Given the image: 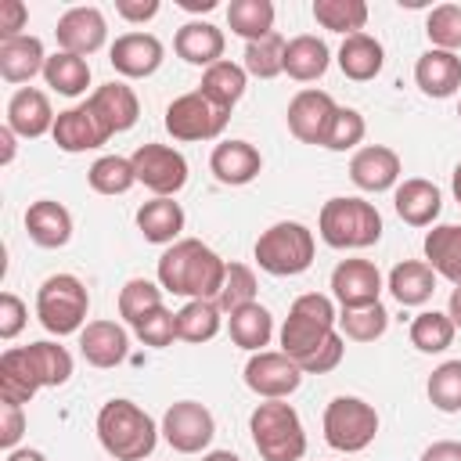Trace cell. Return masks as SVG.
<instances>
[{
	"instance_id": "1",
	"label": "cell",
	"mask_w": 461,
	"mask_h": 461,
	"mask_svg": "<svg viewBox=\"0 0 461 461\" xmlns=\"http://www.w3.org/2000/svg\"><path fill=\"white\" fill-rule=\"evenodd\" d=\"M72 378V353L58 342H29L0 357V403H29L40 389Z\"/></svg>"
},
{
	"instance_id": "2",
	"label": "cell",
	"mask_w": 461,
	"mask_h": 461,
	"mask_svg": "<svg viewBox=\"0 0 461 461\" xmlns=\"http://www.w3.org/2000/svg\"><path fill=\"white\" fill-rule=\"evenodd\" d=\"M158 285L169 295H184V299H212L223 288L227 277V263L198 238H180L173 241L162 256H158Z\"/></svg>"
},
{
	"instance_id": "3",
	"label": "cell",
	"mask_w": 461,
	"mask_h": 461,
	"mask_svg": "<svg viewBox=\"0 0 461 461\" xmlns=\"http://www.w3.org/2000/svg\"><path fill=\"white\" fill-rule=\"evenodd\" d=\"M158 425L151 421L148 411H140L133 400H108L97 411V439L108 457L115 461H144L151 457L158 443Z\"/></svg>"
},
{
	"instance_id": "4",
	"label": "cell",
	"mask_w": 461,
	"mask_h": 461,
	"mask_svg": "<svg viewBox=\"0 0 461 461\" xmlns=\"http://www.w3.org/2000/svg\"><path fill=\"white\" fill-rule=\"evenodd\" d=\"M339 313L335 303L321 292H306L288 306V317L281 324V353H288L299 367L335 335Z\"/></svg>"
},
{
	"instance_id": "5",
	"label": "cell",
	"mask_w": 461,
	"mask_h": 461,
	"mask_svg": "<svg viewBox=\"0 0 461 461\" xmlns=\"http://www.w3.org/2000/svg\"><path fill=\"white\" fill-rule=\"evenodd\" d=\"M249 432L263 461H303L306 454L299 411L285 400H263L249 418Z\"/></svg>"
},
{
	"instance_id": "6",
	"label": "cell",
	"mask_w": 461,
	"mask_h": 461,
	"mask_svg": "<svg viewBox=\"0 0 461 461\" xmlns=\"http://www.w3.org/2000/svg\"><path fill=\"white\" fill-rule=\"evenodd\" d=\"M317 230L331 249H371L382 238V216L364 198H328L317 216Z\"/></svg>"
},
{
	"instance_id": "7",
	"label": "cell",
	"mask_w": 461,
	"mask_h": 461,
	"mask_svg": "<svg viewBox=\"0 0 461 461\" xmlns=\"http://www.w3.org/2000/svg\"><path fill=\"white\" fill-rule=\"evenodd\" d=\"M256 263L259 270L274 274V277H295L303 270H310L313 263V252H317V241H313V230L299 220H281L274 227H267L259 238H256Z\"/></svg>"
},
{
	"instance_id": "8",
	"label": "cell",
	"mask_w": 461,
	"mask_h": 461,
	"mask_svg": "<svg viewBox=\"0 0 461 461\" xmlns=\"http://www.w3.org/2000/svg\"><path fill=\"white\" fill-rule=\"evenodd\" d=\"M86 310H90V295L76 274H50L36 292V317L58 339L83 331Z\"/></svg>"
},
{
	"instance_id": "9",
	"label": "cell",
	"mask_w": 461,
	"mask_h": 461,
	"mask_svg": "<svg viewBox=\"0 0 461 461\" xmlns=\"http://www.w3.org/2000/svg\"><path fill=\"white\" fill-rule=\"evenodd\" d=\"M324 439L331 450L360 454L378 436V411L360 396H335L324 407Z\"/></svg>"
},
{
	"instance_id": "10",
	"label": "cell",
	"mask_w": 461,
	"mask_h": 461,
	"mask_svg": "<svg viewBox=\"0 0 461 461\" xmlns=\"http://www.w3.org/2000/svg\"><path fill=\"white\" fill-rule=\"evenodd\" d=\"M230 112L212 104L202 90L180 94L176 101H169L166 108V130L173 140H212L223 133Z\"/></svg>"
},
{
	"instance_id": "11",
	"label": "cell",
	"mask_w": 461,
	"mask_h": 461,
	"mask_svg": "<svg viewBox=\"0 0 461 461\" xmlns=\"http://www.w3.org/2000/svg\"><path fill=\"white\" fill-rule=\"evenodd\" d=\"M137 184H144L155 198H173L187 184V158L169 144H140L133 155Z\"/></svg>"
},
{
	"instance_id": "12",
	"label": "cell",
	"mask_w": 461,
	"mask_h": 461,
	"mask_svg": "<svg viewBox=\"0 0 461 461\" xmlns=\"http://www.w3.org/2000/svg\"><path fill=\"white\" fill-rule=\"evenodd\" d=\"M162 436L176 454H202L216 436V418L198 400H176L162 414Z\"/></svg>"
},
{
	"instance_id": "13",
	"label": "cell",
	"mask_w": 461,
	"mask_h": 461,
	"mask_svg": "<svg viewBox=\"0 0 461 461\" xmlns=\"http://www.w3.org/2000/svg\"><path fill=\"white\" fill-rule=\"evenodd\" d=\"M245 385L263 400H285L303 385V367L281 349H263L249 357Z\"/></svg>"
},
{
	"instance_id": "14",
	"label": "cell",
	"mask_w": 461,
	"mask_h": 461,
	"mask_svg": "<svg viewBox=\"0 0 461 461\" xmlns=\"http://www.w3.org/2000/svg\"><path fill=\"white\" fill-rule=\"evenodd\" d=\"M335 112H339V104H335V97L328 94V90H313V86H306V90H299L292 101H288V130H292V137L295 140H303V144H321L324 148V140H328V130H331V122H335Z\"/></svg>"
},
{
	"instance_id": "15",
	"label": "cell",
	"mask_w": 461,
	"mask_h": 461,
	"mask_svg": "<svg viewBox=\"0 0 461 461\" xmlns=\"http://www.w3.org/2000/svg\"><path fill=\"white\" fill-rule=\"evenodd\" d=\"M54 36H58V47H61V50L86 58V54H97V50L104 47V40H108V22H104L101 7H94V4L68 7V11L58 18Z\"/></svg>"
},
{
	"instance_id": "16",
	"label": "cell",
	"mask_w": 461,
	"mask_h": 461,
	"mask_svg": "<svg viewBox=\"0 0 461 461\" xmlns=\"http://www.w3.org/2000/svg\"><path fill=\"white\" fill-rule=\"evenodd\" d=\"M162 58H166V47L151 32H122L108 47L112 68L119 76H126V79H148V76H155L158 65H162Z\"/></svg>"
},
{
	"instance_id": "17",
	"label": "cell",
	"mask_w": 461,
	"mask_h": 461,
	"mask_svg": "<svg viewBox=\"0 0 461 461\" xmlns=\"http://www.w3.org/2000/svg\"><path fill=\"white\" fill-rule=\"evenodd\" d=\"M50 137H54V144H58L61 151L79 155V151H94V148H101V144L112 137V130H108V126L101 122V115L83 101V104H76V108L58 112Z\"/></svg>"
},
{
	"instance_id": "18",
	"label": "cell",
	"mask_w": 461,
	"mask_h": 461,
	"mask_svg": "<svg viewBox=\"0 0 461 461\" xmlns=\"http://www.w3.org/2000/svg\"><path fill=\"white\" fill-rule=\"evenodd\" d=\"M331 295L339 299L342 310H360L375 306L382 295V274L371 259H342L331 270Z\"/></svg>"
},
{
	"instance_id": "19",
	"label": "cell",
	"mask_w": 461,
	"mask_h": 461,
	"mask_svg": "<svg viewBox=\"0 0 461 461\" xmlns=\"http://www.w3.org/2000/svg\"><path fill=\"white\" fill-rule=\"evenodd\" d=\"M400 169H403L400 155L393 148H385V144H367L349 158V180L367 194H382V191L396 187L400 184Z\"/></svg>"
},
{
	"instance_id": "20",
	"label": "cell",
	"mask_w": 461,
	"mask_h": 461,
	"mask_svg": "<svg viewBox=\"0 0 461 461\" xmlns=\"http://www.w3.org/2000/svg\"><path fill=\"white\" fill-rule=\"evenodd\" d=\"M54 119L58 115L50 108V97L43 90H36V86H18L11 94V101H7V126L25 140H36V137L50 133Z\"/></svg>"
},
{
	"instance_id": "21",
	"label": "cell",
	"mask_w": 461,
	"mask_h": 461,
	"mask_svg": "<svg viewBox=\"0 0 461 461\" xmlns=\"http://www.w3.org/2000/svg\"><path fill=\"white\" fill-rule=\"evenodd\" d=\"M79 353L90 367H115L130 353V335L115 321H90L79 331Z\"/></svg>"
},
{
	"instance_id": "22",
	"label": "cell",
	"mask_w": 461,
	"mask_h": 461,
	"mask_svg": "<svg viewBox=\"0 0 461 461\" xmlns=\"http://www.w3.org/2000/svg\"><path fill=\"white\" fill-rule=\"evenodd\" d=\"M209 169L220 184L227 187H241V184H252L263 169V158L259 151L249 144V140H220L209 155Z\"/></svg>"
},
{
	"instance_id": "23",
	"label": "cell",
	"mask_w": 461,
	"mask_h": 461,
	"mask_svg": "<svg viewBox=\"0 0 461 461\" xmlns=\"http://www.w3.org/2000/svg\"><path fill=\"white\" fill-rule=\"evenodd\" d=\"M393 205H396V216L411 227H432L439 209H443V194L432 180L425 176H411L403 184H396L393 191Z\"/></svg>"
},
{
	"instance_id": "24",
	"label": "cell",
	"mask_w": 461,
	"mask_h": 461,
	"mask_svg": "<svg viewBox=\"0 0 461 461\" xmlns=\"http://www.w3.org/2000/svg\"><path fill=\"white\" fill-rule=\"evenodd\" d=\"M414 83L425 97H454L461 90V58L450 50H436L429 47L418 61H414Z\"/></svg>"
},
{
	"instance_id": "25",
	"label": "cell",
	"mask_w": 461,
	"mask_h": 461,
	"mask_svg": "<svg viewBox=\"0 0 461 461\" xmlns=\"http://www.w3.org/2000/svg\"><path fill=\"white\" fill-rule=\"evenodd\" d=\"M86 104L101 115V122L112 130V133H126L137 119H140V101L133 94V86H126L122 79H112V83H101Z\"/></svg>"
},
{
	"instance_id": "26",
	"label": "cell",
	"mask_w": 461,
	"mask_h": 461,
	"mask_svg": "<svg viewBox=\"0 0 461 461\" xmlns=\"http://www.w3.org/2000/svg\"><path fill=\"white\" fill-rule=\"evenodd\" d=\"M25 230L40 249H61L72 238V212L54 198H40L25 209Z\"/></svg>"
},
{
	"instance_id": "27",
	"label": "cell",
	"mask_w": 461,
	"mask_h": 461,
	"mask_svg": "<svg viewBox=\"0 0 461 461\" xmlns=\"http://www.w3.org/2000/svg\"><path fill=\"white\" fill-rule=\"evenodd\" d=\"M173 50L187 61V65H216L223 61V29H216L212 22H187L176 29L173 36Z\"/></svg>"
},
{
	"instance_id": "28",
	"label": "cell",
	"mask_w": 461,
	"mask_h": 461,
	"mask_svg": "<svg viewBox=\"0 0 461 461\" xmlns=\"http://www.w3.org/2000/svg\"><path fill=\"white\" fill-rule=\"evenodd\" d=\"M47 68V54L40 36H14V40H0V76L7 83H29L32 76H40Z\"/></svg>"
},
{
	"instance_id": "29",
	"label": "cell",
	"mask_w": 461,
	"mask_h": 461,
	"mask_svg": "<svg viewBox=\"0 0 461 461\" xmlns=\"http://www.w3.org/2000/svg\"><path fill=\"white\" fill-rule=\"evenodd\" d=\"M328 65H331V50H328V43H324L321 36L303 32V36H292V40L285 43V72H288L295 83H313V79H321V76L328 72Z\"/></svg>"
},
{
	"instance_id": "30",
	"label": "cell",
	"mask_w": 461,
	"mask_h": 461,
	"mask_svg": "<svg viewBox=\"0 0 461 461\" xmlns=\"http://www.w3.org/2000/svg\"><path fill=\"white\" fill-rule=\"evenodd\" d=\"M393 299L400 306H425L436 292V270L425 259H403L389 270V285Z\"/></svg>"
},
{
	"instance_id": "31",
	"label": "cell",
	"mask_w": 461,
	"mask_h": 461,
	"mask_svg": "<svg viewBox=\"0 0 461 461\" xmlns=\"http://www.w3.org/2000/svg\"><path fill=\"white\" fill-rule=\"evenodd\" d=\"M425 263L436 277H447L454 288L461 285V223H439L425 234Z\"/></svg>"
},
{
	"instance_id": "32",
	"label": "cell",
	"mask_w": 461,
	"mask_h": 461,
	"mask_svg": "<svg viewBox=\"0 0 461 461\" xmlns=\"http://www.w3.org/2000/svg\"><path fill=\"white\" fill-rule=\"evenodd\" d=\"M385 65V50L382 43L371 36V32H357V36H346L342 47H339V68L346 79L353 83H367L382 72Z\"/></svg>"
},
{
	"instance_id": "33",
	"label": "cell",
	"mask_w": 461,
	"mask_h": 461,
	"mask_svg": "<svg viewBox=\"0 0 461 461\" xmlns=\"http://www.w3.org/2000/svg\"><path fill=\"white\" fill-rule=\"evenodd\" d=\"M137 230L151 245H173L184 230V209L173 198H151L137 209Z\"/></svg>"
},
{
	"instance_id": "34",
	"label": "cell",
	"mask_w": 461,
	"mask_h": 461,
	"mask_svg": "<svg viewBox=\"0 0 461 461\" xmlns=\"http://www.w3.org/2000/svg\"><path fill=\"white\" fill-rule=\"evenodd\" d=\"M227 331L230 342L249 349V353H263V346H270L274 339V313L263 303H249L234 313H227Z\"/></svg>"
},
{
	"instance_id": "35",
	"label": "cell",
	"mask_w": 461,
	"mask_h": 461,
	"mask_svg": "<svg viewBox=\"0 0 461 461\" xmlns=\"http://www.w3.org/2000/svg\"><path fill=\"white\" fill-rule=\"evenodd\" d=\"M245 86H249V72H245V65H234V61H216V65H209V68L202 72V83H198V90H202L212 104H220V108H227V112L241 101Z\"/></svg>"
},
{
	"instance_id": "36",
	"label": "cell",
	"mask_w": 461,
	"mask_h": 461,
	"mask_svg": "<svg viewBox=\"0 0 461 461\" xmlns=\"http://www.w3.org/2000/svg\"><path fill=\"white\" fill-rule=\"evenodd\" d=\"M43 79H47V86L58 90L61 97H79V94L90 86V65H86V58H79V54L58 50V54L47 58Z\"/></svg>"
},
{
	"instance_id": "37",
	"label": "cell",
	"mask_w": 461,
	"mask_h": 461,
	"mask_svg": "<svg viewBox=\"0 0 461 461\" xmlns=\"http://www.w3.org/2000/svg\"><path fill=\"white\" fill-rule=\"evenodd\" d=\"M220 306L212 299H187L180 310H176V339L184 342H209L216 339L220 331Z\"/></svg>"
},
{
	"instance_id": "38",
	"label": "cell",
	"mask_w": 461,
	"mask_h": 461,
	"mask_svg": "<svg viewBox=\"0 0 461 461\" xmlns=\"http://www.w3.org/2000/svg\"><path fill=\"white\" fill-rule=\"evenodd\" d=\"M227 25L238 32L245 43L263 40L274 32V4L270 0H230L227 7Z\"/></svg>"
},
{
	"instance_id": "39",
	"label": "cell",
	"mask_w": 461,
	"mask_h": 461,
	"mask_svg": "<svg viewBox=\"0 0 461 461\" xmlns=\"http://www.w3.org/2000/svg\"><path fill=\"white\" fill-rule=\"evenodd\" d=\"M313 18L328 32L357 36L367 25V4L364 0H313Z\"/></svg>"
},
{
	"instance_id": "40",
	"label": "cell",
	"mask_w": 461,
	"mask_h": 461,
	"mask_svg": "<svg viewBox=\"0 0 461 461\" xmlns=\"http://www.w3.org/2000/svg\"><path fill=\"white\" fill-rule=\"evenodd\" d=\"M454 321L447 317V313H439V310H421L414 321H411V346L418 349V353H443V349H450V342H454Z\"/></svg>"
},
{
	"instance_id": "41",
	"label": "cell",
	"mask_w": 461,
	"mask_h": 461,
	"mask_svg": "<svg viewBox=\"0 0 461 461\" xmlns=\"http://www.w3.org/2000/svg\"><path fill=\"white\" fill-rule=\"evenodd\" d=\"M86 184L97 191V194H126L133 184H137V173H133V162L122 158V155H101L90 169H86Z\"/></svg>"
},
{
	"instance_id": "42",
	"label": "cell",
	"mask_w": 461,
	"mask_h": 461,
	"mask_svg": "<svg viewBox=\"0 0 461 461\" xmlns=\"http://www.w3.org/2000/svg\"><path fill=\"white\" fill-rule=\"evenodd\" d=\"M385 328H389V310L382 303L339 313V335L349 342H375L385 335Z\"/></svg>"
},
{
	"instance_id": "43",
	"label": "cell",
	"mask_w": 461,
	"mask_h": 461,
	"mask_svg": "<svg viewBox=\"0 0 461 461\" xmlns=\"http://www.w3.org/2000/svg\"><path fill=\"white\" fill-rule=\"evenodd\" d=\"M162 306V285L148 281V277H130L122 288H119V317L126 324H137L144 321L151 310Z\"/></svg>"
},
{
	"instance_id": "44",
	"label": "cell",
	"mask_w": 461,
	"mask_h": 461,
	"mask_svg": "<svg viewBox=\"0 0 461 461\" xmlns=\"http://www.w3.org/2000/svg\"><path fill=\"white\" fill-rule=\"evenodd\" d=\"M245 61V72L249 76H256V79H274V76H281L285 72V40L277 36V32H270V36H263V40H252V43H245V54H241Z\"/></svg>"
},
{
	"instance_id": "45",
	"label": "cell",
	"mask_w": 461,
	"mask_h": 461,
	"mask_svg": "<svg viewBox=\"0 0 461 461\" xmlns=\"http://www.w3.org/2000/svg\"><path fill=\"white\" fill-rule=\"evenodd\" d=\"M429 403L443 414H457L461 411V360H443L432 375H429Z\"/></svg>"
},
{
	"instance_id": "46",
	"label": "cell",
	"mask_w": 461,
	"mask_h": 461,
	"mask_svg": "<svg viewBox=\"0 0 461 461\" xmlns=\"http://www.w3.org/2000/svg\"><path fill=\"white\" fill-rule=\"evenodd\" d=\"M425 36L436 50H450L457 54L461 50V7L457 4H439L429 11L425 18Z\"/></svg>"
},
{
	"instance_id": "47",
	"label": "cell",
	"mask_w": 461,
	"mask_h": 461,
	"mask_svg": "<svg viewBox=\"0 0 461 461\" xmlns=\"http://www.w3.org/2000/svg\"><path fill=\"white\" fill-rule=\"evenodd\" d=\"M249 303H256V274H252V267L227 263V277H223V288L216 295V306L223 313H234V310H241Z\"/></svg>"
},
{
	"instance_id": "48",
	"label": "cell",
	"mask_w": 461,
	"mask_h": 461,
	"mask_svg": "<svg viewBox=\"0 0 461 461\" xmlns=\"http://www.w3.org/2000/svg\"><path fill=\"white\" fill-rule=\"evenodd\" d=\"M364 133H367L364 115H360L357 108H339V112H335V122H331V130H328L324 148H328V151H349V148H357V144L364 140Z\"/></svg>"
},
{
	"instance_id": "49",
	"label": "cell",
	"mask_w": 461,
	"mask_h": 461,
	"mask_svg": "<svg viewBox=\"0 0 461 461\" xmlns=\"http://www.w3.org/2000/svg\"><path fill=\"white\" fill-rule=\"evenodd\" d=\"M133 331H137V339H140L144 346L162 349V346H169V342L176 339V313H169L166 306H158V310H151L144 321H137Z\"/></svg>"
},
{
	"instance_id": "50",
	"label": "cell",
	"mask_w": 461,
	"mask_h": 461,
	"mask_svg": "<svg viewBox=\"0 0 461 461\" xmlns=\"http://www.w3.org/2000/svg\"><path fill=\"white\" fill-rule=\"evenodd\" d=\"M342 353H346V339L335 331V335L303 364V375H328V371H335V367L342 364Z\"/></svg>"
},
{
	"instance_id": "51",
	"label": "cell",
	"mask_w": 461,
	"mask_h": 461,
	"mask_svg": "<svg viewBox=\"0 0 461 461\" xmlns=\"http://www.w3.org/2000/svg\"><path fill=\"white\" fill-rule=\"evenodd\" d=\"M25 321H29L25 303H22L14 292H4V295H0V339L11 342V339L25 328Z\"/></svg>"
},
{
	"instance_id": "52",
	"label": "cell",
	"mask_w": 461,
	"mask_h": 461,
	"mask_svg": "<svg viewBox=\"0 0 461 461\" xmlns=\"http://www.w3.org/2000/svg\"><path fill=\"white\" fill-rule=\"evenodd\" d=\"M22 432H25V411L18 403H0V447L14 450Z\"/></svg>"
},
{
	"instance_id": "53",
	"label": "cell",
	"mask_w": 461,
	"mask_h": 461,
	"mask_svg": "<svg viewBox=\"0 0 461 461\" xmlns=\"http://www.w3.org/2000/svg\"><path fill=\"white\" fill-rule=\"evenodd\" d=\"M25 22H29V7H25L22 0H4V4H0V40L25 36V32H22Z\"/></svg>"
},
{
	"instance_id": "54",
	"label": "cell",
	"mask_w": 461,
	"mask_h": 461,
	"mask_svg": "<svg viewBox=\"0 0 461 461\" xmlns=\"http://www.w3.org/2000/svg\"><path fill=\"white\" fill-rule=\"evenodd\" d=\"M115 14L126 22H151L158 14V0H115Z\"/></svg>"
},
{
	"instance_id": "55",
	"label": "cell",
	"mask_w": 461,
	"mask_h": 461,
	"mask_svg": "<svg viewBox=\"0 0 461 461\" xmlns=\"http://www.w3.org/2000/svg\"><path fill=\"white\" fill-rule=\"evenodd\" d=\"M418 461H461V443L457 439H436L421 450Z\"/></svg>"
},
{
	"instance_id": "56",
	"label": "cell",
	"mask_w": 461,
	"mask_h": 461,
	"mask_svg": "<svg viewBox=\"0 0 461 461\" xmlns=\"http://www.w3.org/2000/svg\"><path fill=\"white\" fill-rule=\"evenodd\" d=\"M14 137H18V133L4 122V126H0V166H11V162H14Z\"/></svg>"
},
{
	"instance_id": "57",
	"label": "cell",
	"mask_w": 461,
	"mask_h": 461,
	"mask_svg": "<svg viewBox=\"0 0 461 461\" xmlns=\"http://www.w3.org/2000/svg\"><path fill=\"white\" fill-rule=\"evenodd\" d=\"M4 461H47V457L40 450H32V447H14V450H7Z\"/></svg>"
},
{
	"instance_id": "58",
	"label": "cell",
	"mask_w": 461,
	"mask_h": 461,
	"mask_svg": "<svg viewBox=\"0 0 461 461\" xmlns=\"http://www.w3.org/2000/svg\"><path fill=\"white\" fill-rule=\"evenodd\" d=\"M447 317L454 321V328H461V285L450 292V299H447Z\"/></svg>"
},
{
	"instance_id": "59",
	"label": "cell",
	"mask_w": 461,
	"mask_h": 461,
	"mask_svg": "<svg viewBox=\"0 0 461 461\" xmlns=\"http://www.w3.org/2000/svg\"><path fill=\"white\" fill-rule=\"evenodd\" d=\"M184 11H212L216 7V0H176Z\"/></svg>"
},
{
	"instance_id": "60",
	"label": "cell",
	"mask_w": 461,
	"mask_h": 461,
	"mask_svg": "<svg viewBox=\"0 0 461 461\" xmlns=\"http://www.w3.org/2000/svg\"><path fill=\"white\" fill-rule=\"evenodd\" d=\"M202 461H241V457H238L234 450H209Z\"/></svg>"
},
{
	"instance_id": "61",
	"label": "cell",
	"mask_w": 461,
	"mask_h": 461,
	"mask_svg": "<svg viewBox=\"0 0 461 461\" xmlns=\"http://www.w3.org/2000/svg\"><path fill=\"white\" fill-rule=\"evenodd\" d=\"M450 191H454V198H457V205H461V162L454 166V176H450Z\"/></svg>"
},
{
	"instance_id": "62",
	"label": "cell",
	"mask_w": 461,
	"mask_h": 461,
	"mask_svg": "<svg viewBox=\"0 0 461 461\" xmlns=\"http://www.w3.org/2000/svg\"><path fill=\"white\" fill-rule=\"evenodd\" d=\"M457 119H461V104H457Z\"/></svg>"
}]
</instances>
